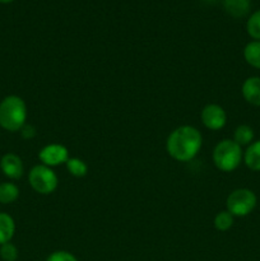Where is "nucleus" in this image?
<instances>
[{
	"label": "nucleus",
	"mask_w": 260,
	"mask_h": 261,
	"mask_svg": "<svg viewBox=\"0 0 260 261\" xmlns=\"http://www.w3.org/2000/svg\"><path fill=\"white\" fill-rule=\"evenodd\" d=\"M201 145V133L190 125H183L168 135L166 149L170 157L177 162H190L200 152Z\"/></svg>",
	"instance_id": "f257e3e1"
},
{
	"label": "nucleus",
	"mask_w": 260,
	"mask_h": 261,
	"mask_svg": "<svg viewBox=\"0 0 260 261\" xmlns=\"http://www.w3.org/2000/svg\"><path fill=\"white\" fill-rule=\"evenodd\" d=\"M27 121V106L19 96L10 94L0 102V126L10 133L20 132Z\"/></svg>",
	"instance_id": "f03ea898"
},
{
	"label": "nucleus",
	"mask_w": 260,
	"mask_h": 261,
	"mask_svg": "<svg viewBox=\"0 0 260 261\" xmlns=\"http://www.w3.org/2000/svg\"><path fill=\"white\" fill-rule=\"evenodd\" d=\"M244 160L242 147L233 139H223L214 147L213 162L222 172H232Z\"/></svg>",
	"instance_id": "7ed1b4c3"
},
{
	"label": "nucleus",
	"mask_w": 260,
	"mask_h": 261,
	"mask_svg": "<svg viewBox=\"0 0 260 261\" xmlns=\"http://www.w3.org/2000/svg\"><path fill=\"white\" fill-rule=\"evenodd\" d=\"M28 182L36 193L41 195H48L56 190L59 185V178L51 167L37 165L28 173Z\"/></svg>",
	"instance_id": "20e7f679"
},
{
	"label": "nucleus",
	"mask_w": 260,
	"mask_h": 261,
	"mask_svg": "<svg viewBox=\"0 0 260 261\" xmlns=\"http://www.w3.org/2000/svg\"><path fill=\"white\" fill-rule=\"evenodd\" d=\"M256 195L250 189H236L228 195L226 201L227 211L233 217H246L255 209Z\"/></svg>",
	"instance_id": "39448f33"
},
{
	"label": "nucleus",
	"mask_w": 260,
	"mask_h": 261,
	"mask_svg": "<svg viewBox=\"0 0 260 261\" xmlns=\"http://www.w3.org/2000/svg\"><path fill=\"white\" fill-rule=\"evenodd\" d=\"M200 119L206 129L216 132L223 129L227 122V115L222 106L217 103H209L201 110Z\"/></svg>",
	"instance_id": "423d86ee"
},
{
	"label": "nucleus",
	"mask_w": 260,
	"mask_h": 261,
	"mask_svg": "<svg viewBox=\"0 0 260 261\" xmlns=\"http://www.w3.org/2000/svg\"><path fill=\"white\" fill-rule=\"evenodd\" d=\"M38 158L42 165L47 167H56L66 163L69 160V150L61 144H48L40 150Z\"/></svg>",
	"instance_id": "0eeeda50"
},
{
	"label": "nucleus",
	"mask_w": 260,
	"mask_h": 261,
	"mask_svg": "<svg viewBox=\"0 0 260 261\" xmlns=\"http://www.w3.org/2000/svg\"><path fill=\"white\" fill-rule=\"evenodd\" d=\"M2 172L10 180H19L24 172V166L19 155L14 153H7L0 160Z\"/></svg>",
	"instance_id": "6e6552de"
},
{
	"label": "nucleus",
	"mask_w": 260,
	"mask_h": 261,
	"mask_svg": "<svg viewBox=\"0 0 260 261\" xmlns=\"http://www.w3.org/2000/svg\"><path fill=\"white\" fill-rule=\"evenodd\" d=\"M242 97L247 103L260 107V76H250L242 84Z\"/></svg>",
	"instance_id": "1a4fd4ad"
},
{
	"label": "nucleus",
	"mask_w": 260,
	"mask_h": 261,
	"mask_svg": "<svg viewBox=\"0 0 260 261\" xmlns=\"http://www.w3.org/2000/svg\"><path fill=\"white\" fill-rule=\"evenodd\" d=\"M250 0H223L226 12L233 18H244L250 12Z\"/></svg>",
	"instance_id": "9d476101"
},
{
	"label": "nucleus",
	"mask_w": 260,
	"mask_h": 261,
	"mask_svg": "<svg viewBox=\"0 0 260 261\" xmlns=\"http://www.w3.org/2000/svg\"><path fill=\"white\" fill-rule=\"evenodd\" d=\"M15 233V222L8 213H0V246L12 241Z\"/></svg>",
	"instance_id": "9b49d317"
},
{
	"label": "nucleus",
	"mask_w": 260,
	"mask_h": 261,
	"mask_svg": "<svg viewBox=\"0 0 260 261\" xmlns=\"http://www.w3.org/2000/svg\"><path fill=\"white\" fill-rule=\"evenodd\" d=\"M244 162L249 170L260 171V140L251 143L244 153Z\"/></svg>",
	"instance_id": "f8f14e48"
},
{
	"label": "nucleus",
	"mask_w": 260,
	"mask_h": 261,
	"mask_svg": "<svg viewBox=\"0 0 260 261\" xmlns=\"http://www.w3.org/2000/svg\"><path fill=\"white\" fill-rule=\"evenodd\" d=\"M244 58L250 66L260 69V41H251L245 46Z\"/></svg>",
	"instance_id": "ddd939ff"
},
{
	"label": "nucleus",
	"mask_w": 260,
	"mask_h": 261,
	"mask_svg": "<svg viewBox=\"0 0 260 261\" xmlns=\"http://www.w3.org/2000/svg\"><path fill=\"white\" fill-rule=\"evenodd\" d=\"M19 198V189L13 182L0 184V203L12 204Z\"/></svg>",
	"instance_id": "4468645a"
},
{
	"label": "nucleus",
	"mask_w": 260,
	"mask_h": 261,
	"mask_svg": "<svg viewBox=\"0 0 260 261\" xmlns=\"http://www.w3.org/2000/svg\"><path fill=\"white\" fill-rule=\"evenodd\" d=\"M233 140L240 147H245V145L249 147L254 140V130L249 125H239L235 129Z\"/></svg>",
	"instance_id": "2eb2a0df"
},
{
	"label": "nucleus",
	"mask_w": 260,
	"mask_h": 261,
	"mask_svg": "<svg viewBox=\"0 0 260 261\" xmlns=\"http://www.w3.org/2000/svg\"><path fill=\"white\" fill-rule=\"evenodd\" d=\"M66 168H68L69 173L74 177H84L88 172V166L81 158H69L65 163Z\"/></svg>",
	"instance_id": "dca6fc26"
},
{
	"label": "nucleus",
	"mask_w": 260,
	"mask_h": 261,
	"mask_svg": "<svg viewBox=\"0 0 260 261\" xmlns=\"http://www.w3.org/2000/svg\"><path fill=\"white\" fill-rule=\"evenodd\" d=\"M235 217L228 211H222L214 217V227L221 232H226L233 226Z\"/></svg>",
	"instance_id": "f3484780"
},
{
	"label": "nucleus",
	"mask_w": 260,
	"mask_h": 261,
	"mask_svg": "<svg viewBox=\"0 0 260 261\" xmlns=\"http://www.w3.org/2000/svg\"><path fill=\"white\" fill-rule=\"evenodd\" d=\"M246 30L254 41H260V9L250 15L246 23Z\"/></svg>",
	"instance_id": "a211bd4d"
},
{
	"label": "nucleus",
	"mask_w": 260,
	"mask_h": 261,
	"mask_svg": "<svg viewBox=\"0 0 260 261\" xmlns=\"http://www.w3.org/2000/svg\"><path fill=\"white\" fill-rule=\"evenodd\" d=\"M0 257L4 261H15L18 259V249L12 242L0 246Z\"/></svg>",
	"instance_id": "6ab92c4d"
},
{
	"label": "nucleus",
	"mask_w": 260,
	"mask_h": 261,
	"mask_svg": "<svg viewBox=\"0 0 260 261\" xmlns=\"http://www.w3.org/2000/svg\"><path fill=\"white\" fill-rule=\"evenodd\" d=\"M46 261H78V259H76L71 252L59 250V251L53 252V254L46 259Z\"/></svg>",
	"instance_id": "aec40b11"
},
{
	"label": "nucleus",
	"mask_w": 260,
	"mask_h": 261,
	"mask_svg": "<svg viewBox=\"0 0 260 261\" xmlns=\"http://www.w3.org/2000/svg\"><path fill=\"white\" fill-rule=\"evenodd\" d=\"M20 135H22L23 139H32V138L36 137V129L35 126H32V125L30 124H25L24 126L20 129Z\"/></svg>",
	"instance_id": "412c9836"
},
{
	"label": "nucleus",
	"mask_w": 260,
	"mask_h": 261,
	"mask_svg": "<svg viewBox=\"0 0 260 261\" xmlns=\"http://www.w3.org/2000/svg\"><path fill=\"white\" fill-rule=\"evenodd\" d=\"M12 2H14V0H0L2 4H8V3H12Z\"/></svg>",
	"instance_id": "4be33fe9"
}]
</instances>
